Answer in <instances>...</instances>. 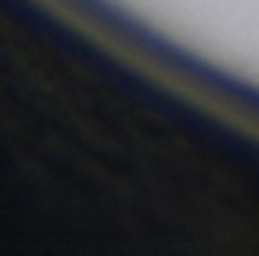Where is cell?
I'll use <instances>...</instances> for the list:
<instances>
[]
</instances>
